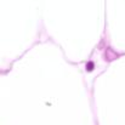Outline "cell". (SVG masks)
Wrapping results in <instances>:
<instances>
[{
  "label": "cell",
  "mask_w": 125,
  "mask_h": 125,
  "mask_svg": "<svg viewBox=\"0 0 125 125\" xmlns=\"http://www.w3.org/2000/svg\"><path fill=\"white\" fill-rule=\"evenodd\" d=\"M94 67H95V64H94V62H89V63L86 64V69H87L89 72H91V71H94Z\"/></svg>",
  "instance_id": "cell-1"
}]
</instances>
